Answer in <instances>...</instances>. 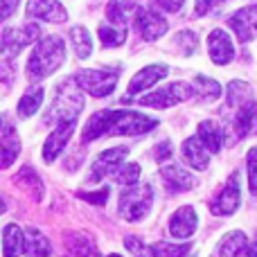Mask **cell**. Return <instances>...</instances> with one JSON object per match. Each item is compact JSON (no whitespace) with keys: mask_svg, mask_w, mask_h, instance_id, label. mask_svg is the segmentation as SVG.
<instances>
[{"mask_svg":"<svg viewBox=\"0 0 257 257\" xmlns=\"http://www.w3.org/2000/svg\"><path fill=\"white\" fill-rule=\"evenodd\" d=\"M158 126V120L136 111H99L86 122L81 140L90 142L102 136H140Z\"/></svg>","mask_w":257,"mask_h":257,"instance_id":"obj_1","label":"cell"},{"mask_svg":"<svg viewBox=\"0 0 257 257\" xmlns=\"http://www.w3.org/2000/svg\"><path fill=\"white\" fill-rule=\"evenodd\" d=\"M63 61H66L63 39H59V36H45L32 50V57L27 61V77L32 81H41L52 75L54 70H59L63 66Z\"/></svg>","mask_w":257,"mask_h":257,"instance_id":"obj_2","label":"cell"},{"mask_svg":"<svg viewBox=\"0 0 257 257\" xmlns=\"http://www.w3.org/2000/svg\"><path fill=\"white\" fill-rule=\"evenodd\" d=\"M154 201L151 185H128L120 194V217L126 221H140L147 217Z\"/></svg>","mask_w":257,"mask_h":257,"instance_id":"obj_3","label":"cell"},{"mask_svg":"<svg viewBox=\"0 0 257 257\" xmlns=\"http://www.w3.org/2000/svg\"><path fill=\"white\" fill-rule=\"evenodd\" d=\"M84 108V97L81 93L75 88V81H66V84L59 86V93L54 97V104H52V113L48 115L50 122H72L77 120L79 111Z\"/></svg>","mask_w":257,"mask_h":257,"instance_id":"obj_4","label":"cell"},{"mask_svg":"<svg viewBox=\"0 0 257 257\" xmlns=\"http://www.w3.org/2000/svg\"><path fill=\"white\" fill-rule=\"evenodd\" d=\"M81 90H86L93 97H106L117 86V72L113 70H81L72 77Z\"/></svg>","mask_w":257,"mask_h":257,"instance_id":"obj_5","label":"cell"},{"mask_svg":"<svg viewBox=\"0 0 257 257\" xmlns=\"http://www.w3.org/2000/svg\"><path fill=\"white\" fill-rule=\"evenodd\" d=\"M41 36V27L36 23H27L23 27H7L0 36V52L7 59H14L23 48L34 43Z\"/></svg>","mask_w":257,"mask_h":257,"instance_id":"obj_6","label":"cell"},{"mask_svg":"<svg viewBox=\"0 0 257 257\" xmlns=\"http://www.w3.org/2000/svg\"><path fill=\"white\" fill-rule=\"evenodd\" d=\"M192 97V88L185 81H174V84L165 86V88L156 90V93H149L145 97L138 99L140 106H151V108H169L176 106V104L185 102V99Z\"/></svg>","mask_w":257,"mask_h":257,"instance_id":"obj_7","label":"cell"},{"mask_svg":"<svg viewBox=\"0 0 257 257\" xmlns=\"http://www.w3.org/2000/svg\"><path fill=\"white\" fill-rule=\"evenodd\" d=\"M126 156H128L126 147H111V149L102 151V154L93 160V167H90V181L97 183V181H102L104 176L113 174L122 165V160H124Z\"/></svg>","mask_w":257,"mask_h":257,"instance_id":"obj_8","label":"cell"},{"mask_svg":"<svg viewBox=\"0 0 257 257\" xmlns=\"http://www.w3.org/2000/svg\"><path fill=\"white\" fill-rule=\"evenodd\" d=\"M27 18H39L45 23L68 21V12L59 0H30L27 3Z\"/></svg>","mask_w":257,"mask_h":257,"instance_id":"obj_9","label":"cell"},{"mask_svg":"<svg viewBox=\"0 0 257 257\" xmlns=\"http://www.w3.org/2000/svg\"><path fill=\"white\" fill-rule=\"evenodd\" d=\"M136 27L145 41H156L167 32V21L154 9H138L136 12Z\"/></svg>","mask_w":257,"mask_h":257,"instance_id":"obj_10","label":"cell"},{"mask_svg":"<svg viewBox=\"0 0 257 257\" xmlns=\"http://www.w3.org/2000/svg\"><path fill=\"white\" fill-rule=\"evenodd\" d=\"M230 27L241 43L257 39V5H250V7H244L237 14H232Z\"/></svg>","mask_w":257,"mask_h":257,"instance_id":"obj_11","label":"cell"},{"mask_svg":"<svg viewBox=\"0 0 257 257\" xmlns=\"http://www.w3.org/2000/svg\"><path fill=\"white\" fill-rule=\"evenodd\" d=\"M75 124H77V120L61 122V124H57V128L48 136V140H45V145H43V160L45 163H54V160H57V156L61 154L63 147H66L68 140L72 138Z\"/></svg>","mask_w":257,"mask_h":257,"instance_id":"obj_12","label":"cell"},{"mask_svg":"<svg viewBox=\"0 0 257 257\" xmlns=\"http://www.w3.org/2000/svg\"><path fill=\"white\" fill-rule=\"evenodd\" d=\"M239 174H232L230 178H228L226 187L221 190V194L217 196V201L212 203V212L214 214H232L237 208H239Z\"/></svg>","mask_w":257,"mask_h":257,"instance_id":"obj_13","label":"cell"},{"mask_svg":"<svg viewBox=\"0 0 257 257\" xmlns=\"http://www.w3.org/2000/svg\"><path fill=\"white\" fill-rule=\"evenodd\" d=\"M208 50H210V57L217 66H226L235 59V45H232L230 36L226 34L223 30H214L210 32V39H208Z\"/></svg>","mask_w":257,"mask_h":257,"instance_id":"obj_14","label":"cell"},{"mask_svg":"<svg viewBox=\"0 0 257 257\" xmlns=\"http://www.w3.org/2000/svg\"><path fill=\"white\" fill-rule=\"evenodd\" d=\"M199 226V219H196V212L192 205H183L169 219V232L178 239H185V237H192Z\"/></svg>","mask_w":257,"mask_h":257,"instance_id":"obj_15","label":"cell"},{"mask_svg":"<svg viewBox=\"0 0 257 257\" xmlns=\"http://www.w3.org/2000/svg\"><path fill=\"white\" fill-rule=\"evenodd\" d=\"M165 75H167V66H160V63L142 68L138 75H133L131 84H128V88H126L128 97L136 95V93H142V90H147V88H151V86L158 84L160 79H165Z\"/></svg>","mask_w":257,"mask_h":257,"instance_id":"obj_16","label":"cell"},{"mask_svg":"<svg viewBox=\"0 0 257 257\" xmlns=\"http://www.w3.org/2000/svg\"><path fill=\"white\" fill-rule=\"evenodd\" d=\"M160 174H163L165 185L169 187V192H187L196 185V178L183 165H165L160 169Z\"/></svg>","mask_w":257,"mask_h":257,"instance_id":"obj_17","label":"cell"},{"mask_svg":"<svg viewBox=\"0 0 257 257\" xmlns=\"http://www.w3.org/2000/svg\"><path fill=\"white\" fill-rule=\"evenodd\" d=\"M181 154H183V158H185V163L190 165V167H194V169H205L208 167V154L210 151L205 149L203 142H201L196 136L187 138V140L183 142Z\"/></svg>","mask_w":257,"mask_h":257,"instance_id":"obj_18","label":"cell"},{"mask_svg":"<svg viewBox=\"0 0 257 257\" xmlns=\"http://www.w3.org/2000/svg\"><path fill=\"white\" fill-rule=\"evenodd\" d=\"M250 133H257V104L246 102L235 115V136L241 140V138H248Z\"/></svg>","mask_w":257,"mask_h":257,"instance_id":"obj_19","label":"cell"},{"mask_svg":"<svg viewBox=\"0 0 257 257\" xmlns=\"http://www.w3.org/2000/svg\"><path fill=\"white\" fill-rule=\"evenodd\" d=\"M23 250L27 257H48L52 253V246H50L48 237L43 232H39L36 228H30L23 237Z\"/></svg>","mask_w":257,"mask_h":257,"instance_id":"obj_20","label":"cell"},{"mask_svg":"<svg viewBox=\"0 0 257 257\" xmlns=\"http://www.w3.org/2000/svg\"><path fill=\"white\" fill-rule=\"evenodd\" d=\"M196 138L203 142V147L210 151V154H219V149L223 147V131H221V126L212 120L201 122Z\"/></svg>","mask_w":257,"mask_h":257,"instance_id":"obj_21","label":"cell"},{"mask_svg":"<svg viewBox=\"0 0 257 257\" xmlns=\"http://www.w3.org/2000/svg\"><path fill=\"white\" fill-rule=\"evenodd\" d=\"M18 151H21V140L9 128L5 131V136H0V169H7L9 165H14V160L18 158Z\"/></svg>","mask_w":257,"mask_h":257,"instance_id":"obj_22","label":"cell"},{"mask_svg":"<svg viewBox=\"0 0 257 257\" xmlns=\"http://www.w3.org/2000/svg\"><path fill=\"white\" fill-rule=\"evenodd\" d=\"M23 237H25V232L21 230V226H16V223L5 226V230H3V250H5V257H18V255H21Z\"/></svg>","mask_w":257,"mask_h":257,"instance_id":"obj_23","label":"cell"},{"mask_svg":"<svg viewBox=\"0 0 257 257\" xmlns=\"http://www.w3.org/2000/svg\"><path fill=\"white\" fill-rule=\"evenodd\" d=\"M41 102H43V88H41V86L39 88H30L21 97V102H18V117H21V120L32 117L41 108Z\"/></svg>","mask_w":257,"mask_h":257,"instance_id":"obj_24","label":"cell"},{"mask_svg":"<svg viewBox=\"0 0 257 257\" xmlns=\"http://www.w3.org/2000/svg\"><path fill=\"white\" fill-rule=\"evenodd\" d=\"M133 9H136V5H133L131 0H111L106 7V16H108V21H111V25L126 27V18Z\"/></svg>","mask_w":257,"mask_h":257,"instance_id":"obj_25","label":"cell"},{"mask_svg":"<svg viewBox=\"0 0 257 257\" xmlns=\"http://www.w3.org/2000/svg\"><path fill=\"white\" fill-rule=\"evenodd\" d=\"M246 250V237L244 232H230L219 244V257H241Z\"/></svg>","mask_w":257,"mask_h":257,"instance_id":"obj_26","label":"cell"},{"mask_svg":"<svg viewBox=\"0 0 257 257\" xmlns=\"http://www.w3.org/2000/svg\"><path fill=\"white\" fill-rule=\"evenodd\" d=\"M194 88H196V93H199L201 102H214V99L221 97V84L214 81V79H210V77H205V75L196 77Z\"/></svg>","mask_w":257,"mask_h":257,"instance_id":"obj_27","label":"cell"},{"mask_svg":"<svg viewBox=\"0 0 257 257\" xmlns=\"http://www.w3.org/2000/svg\"><path fill=\"white\" fill-rule=\"evenodd\" d=\"M70 36H72V45H75V52L79 59H88L90 52H93V39H90L88 30L81 25H75L70 30Z\"/></svg>","mask_w":257,"mask_h":257,"instance_id":"obj_28","label":"cell"},{"mask_svg":"<svg viewBox=\"0 0 257 257\" xmlns=\"http://www.w3.org/2000/svg\"><path fill=\"white\" fill-rule=\"evenodd\" d=\"M16 183L25 187V190L30 192L32 196H34V201H41V196H43V185H41V178L36 176L32 167H25V169H23V172L16 176Z\"/></svg>","mask_w":257,"mask_h":257,"instance_id":"obj_29","label":"cell"},{"mask_svg":"<svg viewBox=\"0 0 257 257\" xmlns=\"http://www.w3.org/2000/svg\"><path fill=\"white\" fill-rule=\"evenodd\" d=\"M99 39H102L104 48H117L126 41V27H115V25H99Z\"/></svg>","mask_w":257,"mask_h":257,"instance_id":"obj_30","label":"cell"},{"mask_svg":"<svg viewBox=\"0 0 257 257\" xmlns=\"http://www.w3.org/2000/svg\"><path fill=\"white\" fill-rule=\"evenodd\" d=\"M250 97V86L246 81H230L228 84V104L230 106H244Z\"/></svg>","mask_w":257,"mask_h":257,"instance_id":"obj_31","label":"cell"},{"mask_svg":"<svg viewBox=\"0 0 257 257\" xmlns=\"http://www.w3.org/2000/svg\"><path fill=\"white\" fill-rule=\"evenodd\" d=\"M190 244H169V241H160L151 248L154 257H185L190 253Z\"/></svg>","mask_w":257,"mask_h":257,"instance_id":"obj_32","label":"cell"},{"mask_svg":"<svg viewBox=\"0 0 257 257\" xmlns=\"http://www.w3.org/2000/svg\"><path fill=\"white\" fill-rule=\"evenodd\" d=\"M113 178L122 185H136L138 178H140V167L136 163H128V165H120V167L113 172Z\"/></svg>","mask_w":257,"mask_h":257,"instance_id":"obj_33","label":"cell"},{"mask_svg":"<svg viewBox=\"0 0 257 257\" xmlns=\"http://www.w3.org/2000/svg\"><path fill=\"white\" fill-rule=\"evenodd\" d=\"M70 248L75 250L77 257H99L95 244L84 235H75V239H70Z\"/></svg>","mask_w":257,"mask_h":257,"instance_id":"obj_34","label":"cell"},{"mask_svg":"<svg viewBox=\"0 0 257 257\" xmlns=\"http://www.w3.org/2000/svg\"><path fill=\"white\" fill-rule=\"evenodd\" d=\"M124 246L128 250H131L133 257H154V253H151V248L147 244H142L138 237H126L124 239Z\"/></svg>","mask_w":257,"mask_h":257,"instance_id":"obj_35","label":"cell"},{"mask_svg":"<svg viewBox=\"0 0 257 257\" xmlns=\"http://www.w3.org/2000/svg\"><path fill=\"white\" fill-rule=\"evenodd\" d=\"M248 187L250 194L257 196V147L248 151Z\"/></svg>","mask_w":257,"mask_h":257,"instance_id":"obj_36","label":"cell"},{"mask_svg":"<svg viewBox=\"0 0 257 257\" xmlns=\"http://www.w3.org/2000/svg\"><path fill=\"white\" fill-rule=\"evenodd\" d=\"M176 41H178V45L183 48V54H185V57H190V54L194 52L196 43H199L194 32H181V34H176Z\"/></svg>","mask_w":257,"mask_h":257,"instance_id":"obj_37","label":"cell"},{"mask_svg":"<svg viewBox=\"0 0 257 257\" xmlns=\"http://www.w3.org/2000/svg\"><path fill=\"white\" fill-rule=\"evenodd\" d=\"M79 199L95 203V205H104L108 201V187H102L99 192H79Z\"/></svg>","mask_w":257,"mask_h":257,"instance_id":"obj_38","label":"cell"},{"mask_svg":"<svg viewBox=\"0 0 257 257\" xmlns=\"http://www.w3.org/2000/svg\"><path fill=\"white\" fill-rule=\"evenodd\" d=\"M18 3H21V0H0V21H7L18 9Z\"/></svg>","mask_w":257,"mask_h":257,"instance_id":"obj_39","label":"cell"},{"mask_svg":"<svg viewBox=\"0 0 257 257\" xmlns=\"http://www.w3.org/2000/svg\"><path fill=\"white\" fill-rule=\"evenodd\" d=\"M0 81H5V84H12V81H14V66H12V59H7V61L0 63Z\"/></svg>","mask_w":257,"mask_h":257,"instance_id":"obj_40","label":"cell"},{"mask_svg":"<svg viewBox=\"0 0 257 257\" xmlns=\"http://www.w3.org/2000/svg\"><path fill=\"white\" fill-rule=\"evenodd\" d=\"M156 3H158L160 7L165 9V12H172V14H176V12H181V9H183V5H185V0H156Z\"/></svg>","mask_w":257,"mask_h":257,"instance_id":"obj_41","label":"cell"},{"mask_svg":"<svg viewBox=\"0 0 257 257\" xmlns=\"http://www.w3.org/2000/svg\"><path fill=\"white\" fill-rule=\"evenodd\" d=\"M169 156H172V147H169V142L158 145V149H156V160H158V163H163V160L169 158Z\"/></svg>","mask_w":257,"mask_h":257,"instance_id":"obj_42","label":"cell"},{"mask_svg":"<svg viewBox=\"0 0 257 257\" xmlns=\"http://www.w3.org/2000/svg\"><path fill=\"white\" fill-rule=\"evenodd\" d=\"M210 7H212V3L210 0H196V16H205V14L210 12Z\"/></svg>","mask_w":257,"mask_h":257,"instance_id":"obj_43","label":"cell"},{"mask_svg":"<svg viewBox=\"0 0 257 257\" xmlns=\"http://www.w3.org/2000/svg\"><path fill=\"white\" fill-rule=\"evenodd\" d=\"M248 257H257V237H255L253 246H250V255H248Z\"/></svg>","mask_w":257,"mask_h":257,"instance_id":"obj_44","label":"cell"},{"mask_svg":"<svg viewBox=\"0 0 257 257\" xmlns=\"http://www.w3.org/2000/svg\"><path fill=\"white\" fill-rule=\"evenodd\" d=\"M5 212V203H3V199H0V214Z\"/></svg>","mask_w":257,"mask_h":257,"instance_id":"obj_45","label":"cell"},{"mask_svg":"<svg viewBox=\"0 0 257 257\" xmlns=\"http://www.w3.org/2000/svg\"><path fill=\"white\" fill-rule=\"evenodd\" d=\"M108 257H120V255H115V253H113V255H108Z\"/></svg>","mask_w":257,"mask_h":257,"instance_id":"obj_46","label":"cell"},{"mask_svg":"<svg viewBox=\"0 0 257 257\" xmlns=\"http://www.w3.org/2000/svg\"><path fill=\"white\" fill-rule=\"evenodd\" d=\"M0 126H3V120H0Z\"/></svg>","mask_w":257,"mask_h":257,"instance_id":"obj_47","label":"cell"},{"mask_svg":"<svg viewBox=\"0 0 257 257\" xmlns=\"http://www.w3.org/2000/svg\"><path fill=\"white\" fill-rule=\"evenodd\" d=\"M217 3H223V0H217Z\"/></svg>","mask_w":257,"mask_h":257,"instance_id":"obj_48","label":"cell"}]
</instances>
